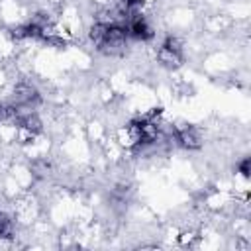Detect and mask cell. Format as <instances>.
Masks as SVG:
<instances>
[{"instance_id": "6", "label": "cell", "mask_w": 251, "mask_h": 251, "mask_svg": "<svg viewBox=\"0 0 251 251\" xmlns=\"http://www.w3.org/2000/svg\"><path fill=\"white\" fill-rule=\"evenodd\" d=\"M51 173V163L47 159H35L31 163V175L35 178H47Z\"/></svg>"}, {"instance_id": "4", "label": "cell", "mask_w": 251, "mask_h": 251, "mask_svg": "<svg viewBox=\"0 0 251 251\" xmlns=\"http://www.w3.org/2000/svg\"><path fill=\"white\" fill-rule=\"evenodd\" d=\"M12 102L18 106V108H31L35 110L41 102V94L39 90L35 88V84L27 82V80H20L16 86H14V94H12Z\"/></svg>"}, {"instance_id": "3", "label": "cell", "mask_w": 251, "mask_h": 251, "mask_svg": "<svg viewBox=\"0 0 251 251\" xmlns=\"http://www.w3.org/2000/svg\"><path fill=\"white\" fill-rule=\"evenodd\" d=\"M171 135H173V141H176V145H180L182 149H188V151H196L204 143L202 131L194 124H178V126H173V133Z\"/></svg>"}, {"instance_id": "1", "label": "cell", "mask_w": 251, "mask_h": 251, "mask_svg": "<svg viewBox=\"0 0 251 251\" xmlns=\"http://www.w3.org/2000/svg\"><path fill=\"white\" fill-rule=\"evenodd\" d=\"M88 37L100 53L110 57L124 55L129 41V35L124 24H104V22H94L88 31Z\"/></svg>"}, {"instance_id": "2", "label": "cell", "mask_w": 251, "mask_h": 251, "mask_svg": "<svg viewBox=\"0 0 251 251\" xmlns=\"http://www.w3.org/2000/svg\"><path fill=\"white\" fill-rule=\"evenodd\" d=\"M157 63L165 69H178L182 63H184V49H182V43L169 35L163 39V43L159 45L157 49Z\"/></svg>"}, {"instance_id": "5", "label": "cell", "mask_w": 251, "mask_h": 251, "mask_svg": "<svg viewBox=\"0 0 251 251\" xmlns=\"http://www.w3.org/2000/svg\"><path fill=\"white\" fill-rule=\"evenodd\" d=\"M16 237V222L14 218L0 210V239H14Z\"/></svg>"}, {"instance_id": "7", "label": "cell", "mask_w": 251, "mask_h": 251, "mask_svg": "<svg viewBox=\"0 0 251 251\" xmlns=\"http://www.w3.org/2000/svg\"><path fill=\"white\" fill-rule=\"evenodd\" d=\"M237 169H239V173H241V176H245V178H249V157H245L239 165H237Z\"/></svg>"}]
</instances>
